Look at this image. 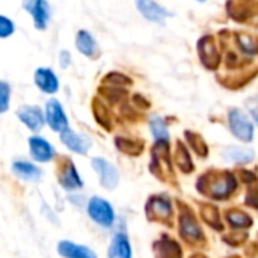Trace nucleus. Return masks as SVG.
<instances>
[{"label":"nucleus","mask_w":258,"mask_h":258,"mask_svg":"<svg viewBox=\"0 0 258 258\" xmlns=\"http://www.w3.org/2000/svg\"><path fill=\"white\" fill-rule=\"evenodd\" d=\"M228 124H230L231 133L237 139H240L243 142H251L254 139V124L251 122L248 115L245 112H242L240 109L230 110Z\"/></svg>","instance_id":"1"},{"label":"nucleus","mask_w":258,"mask_h":258,"mask_svg":"<svg viewBox=\"0 0 258 258\" xmlns=\"http://www.w3.org/2000/svg\"><path fill=\"white\" fill-rule=\"evenodd\" d=\"M60 60H62V67H68L70 65V53L68 51H62L60 53Z\"/></svg>","instance_id":"28"},{"label":"nucleus","mask_w":258,"mask_h":258,"mask_svg":"<svg viewBox=\"0 0 258 258\" xmlns=\"http://www.w3.org/2000/svg\"><path fill=\"white\" fill-rule=\"evenodd\" d=\"M29 147H30V154L36 162H41V163L50 162L54 156V148L44 138L32 136L29 139Z\"/></svg>","instance_id":"9"},{"label":"nucleus","mask_w":258,"mask_h":258,"mask_svg":"<svg viewBox=\"0 0 258 258\" xmlns=\"http://www.w3.org/2000/svg\"><path fill=\"white\" fill-rule=\"evenodd\" d=\"M177 157H178V165L180 168L184 171V172H189L192 169V162H190V157L186 151L184 147H181V144L178 145V153H177Z\"/></svg>","instance_id":"23"},{"label":"nucleus","mask_w":258,"mask_h":258,"mask_svg":"<svg viewBox=\"0 0 258 258\" xmlns=\"http://www.w3.org/2000/svg\"><path fill=\"white\" fill-rule=\"evenodd\" d=\"M12 171L23 180L27 181H38L41 178V171L39 168H36L35 165L29 163V162H14L12 165Z\"/></svg>","instance_id":"18"},{"label":"nucleus","mask_w":258,"mask_h":258,"mask_svg":"<svg viewBox=\"0 0 258 258\" xmlns=\"http://www.w3.org/2000/svg\"><path fill=\"white\" fill-rule=\"evenodd\" d=\"M180 233L187 242H192V243L201 242L204 239L201 227L198 225V222L190 213H183L180 216Z\"/></svg>","instance_id":"10"},{"label":"nucleus","mask_w":258,"mask_h":258,"mask_svg":"<svg viewBox=\"0 0 258 258\" xmlns=\"http://www.w3.org/2000/svg\"><path fill=\"white\" fill-rule=\"evenodd\" d=\"M45 119L48 122V125L54 130L62 133L63 130L68 128V119L67 115L60 106V103L54 98L48 100L45 104Z\"/></svg>","instance_id":"3"},{"label":"nucleus","mask_w":258,"mask_h":258,"mask_svg":"<svg viewBox=\"0 0 258 258\" xmlns=\"http://www.w3.org/2000/svg\"><path fill=\"white\" fill-rule=\"evenodd\" d=\"M227 219H228V222H230L233 227H236V228H248V227H251V224H252V219H251L248 215L240 213V212H230V213L227 215Z\"/></svg>","instance_id":"22"},{"label":"nucleus","mask_w":258,"mask_h":258,"mask_svg":"<svg viewBox=\"0 0 258 258\" xmlns=\"http://www.w3.org/2000/svg\"><path fill=\"white\" fill-rule=\"evenodd\" d=\"M57 252L65 258H97L89 248L67 240L57 245Z\"/></svg>","instance_id":"15"},{"label":"nucleus","mask_w":258,"mask_h":258,"mask_svg":"<svg viewBox=\"0 0 258 258\" xmlns=\"http://www.w3.org/2000/svg\"><path fill=\"white\" fill-rule=\"evenodd\" d=\"M240 42H242V47L245 48V51H249V53L257 51V48H254V47H255V44H254V41H252L251 38H248V36H242V38H240Z\"/></svg>","instance_id":"27"},{"label":"nucleus","mask_w":258,"mask_h":258,"mask_svg":"<svg viewBox=\"0 0 258 258\" xmlns=\"http://www.w3.org/2000/svg\"><path fill=\"white\" fill-rule=\"evenodd\" d=\"M35 83L45 94H54L59 89V80L50 68H38L35 71Z\"/></svg>","instance_id":"12"},{"label":"nucleus","mask_w":258,"mask_h":258,"mask_svg":"<svg viewBox=\"0 0 258 258\" xmlns=\"http://www.w3.org/2000/svg\"><path fill=\"white\" fill-rule=\"evenodd\" d=\"M237 187V181L233 174H224L218 177L213 183H210V195L218 200L228 198Z\"/></svg>","instance_id":"7"},{"label":"nucleus","mask_w":258,"mask_h":258,"mask_svg":"<svg viewBox=\"0 0 258 258\" xmlns=\"http://www.w3.org/2000/svg\"><path fill=\"white\" fill-rule=\"evenodd\" d=\"M224 157L230 162H234V163H249L251 160H254L255 154L249 148L230 147L224 151Z\"/></svg>","instance_id":"19"},{"label":"nucleus","mask_w":258,"mask_h":258,"mask_svg":"<svg viewBox=\"0 0 258 258\" xmlns=\"http://www.w3.org/2000/svg\"><path fill=\"white\" fill-rule=\"evenodd\" d=\"M9 94H11V88L6 82L0 83V110L6 112L8 110V104H9Z\"/></svg>","instance_id":"24"},{"label":"nucleus","mask_w":258,"mask_h":258,"mask_svg":"<svg viewBox=\"0 0 258 258\" xmlns=\"http://www.w3.org/2000/svg\"><path fill=\"white\" fill-rule=\"evenodd\" d=\"M200 2H203V0H200Z\"/></svg>","instance_id":"29"},{"label":"nucleus","mask_w":258,"mask_h":258,"mask_svg":"<svg viewBox=\"0 0 258 258\" xmlns=\"http://www.w3.org/2000/svg\"><path fill=\"white\" fill-rule=\"evenodd\" d=\"M59 183L62 184V187L65 190H77L83 186V181L76 169V166L73 163H68L63 171H62V175L59 177Z\"/></svg>","instance_id":"16"},{"label":"nucleus","mask_w":258,"mask_h":258,"mask_svg":"<svg viewBox=\"0 0 258 258\" xmlns=\"http://www.w3.org/2000/svg\"><path fill=\"white\" fill-rule=\"evenodd\" d=\"M246 109L249 110L251 116L254 118V121L258 124V95L257 97H251L246 100Z\"/></svg>","instance_id":"26"},{"label":"nucleus","mask_w":258,"mask_h":258,"mask_svg":"<svg viewBox=\"0 0 258 258\" xmlns=\"http://www.w3.org/2000/svg\"><path fill=\"white\" fill-rule=\"evenodd\" d=\"M17 115H18L20 121L23 124H26L33 132H39L42 128V125H44L42 112L35 106H24L17 112Z\"/></svg>","instance_id":"13"},{"label":"nucleus","mask_w":258,"mask_h":258,"mask_svg":"<svg viewBox=\"0 0 258 258\" xmlns=\"http://www.w3.org/2000/svg\"><path fill=\"white\" fill-rule=\"evenodd\" d=\"M148 210L153 212L157 218H169L171 216V203L162 198H153L148 203Z\"/></svg>","instance_id":"21"},{"label":"nucleus","mask_w":258,"mask_h":258,"mask_svg":"<svg viewBox=\"0 0 258 258\" xmlns=\"http://www.w3.org/2000/svg\"><path fill=\"white\" fill-rule=\"evenodd\" d=\"M76 47L77 50L88 56V57H92L95 56L97 53V42L94 39V36L88 32V30H80L77 33V38H76Z\"/></svg>","instance_id":"17"},{"label":"nucleus","mask_w":258,"mask_h":258,"mask_svg":"<svg viewBox=\"0 0 258 258\" xmlns=\"http://www.w3.org/2000/svg\"><path fill=\"white\" fill-rule=\"evenodd\" d=\"M92 168L98 174L100 181L106 189H113L118 184V180H119L118 169L107 160H104L101 157H95V159H92Z\"/></svg>","instance_id":"4"},{"label":"nucleus","mask_w":258,"mask_h":258,"mask_svg":"<svg viewBox=\"0 0 258 258\" xmlns=\"http://www.w3.org/2000/svg\"><path fill=\"white\" fill-rule=\"evenodd\" d=\"M136 6L142 17H145L148 21L163 24L165 20L171 15L168 9H165L162 5H159L154 0H136Z\"/></svg>","instance_id":"5"},{"label":"nucleus","mask_w":258,"mask_h":258,"mask_svg":"<svg viewBox=\"0 0 258 258\" xmlns=\"http://www.w3.org/2000/svg\"><path fill=\"white\" fill-rule=\"evenodd\" d=\"M88 215L91 216V219L104 227V228H109L113 225L115 222V212H113V207L103 198L100 197H94L89 200V204H88Z\"/></svg>","instance_id":"2"},{"label":"nucleus","mask_w":258,"mask_h":258,"mask_svg":"<svg viewBox=\"0 0 258 258\" xmlns=\"http://www.w3.org/2000/svg\"><path fill=\"white\" fill-rule=\"evenodd\" d=\"M109 258H132V245L127 234L118 233L113 236L109 246Z\"/></svg>","instance_id":"14"},{"label":"nucleus","mask_w":258,"mask_h":258,"mask_svg":"<svg viewBox=\"0 0 258 258\" xmlns=\"http://www.w3.org/2000/svg\"><path fill=\"white\" fill-rule=\"evenodd\" d=\"M60 141L65 144V147L77 154H86L91 148V139L88 136L79 135L70 128L63 130L60 133Z\"/></svg>","instance_id":"8"},{"label":"nucleus","mask_w":258,"mask_h":258,"mask_svg":"<svg viewBox=\"0 0 258 258\" xmlns=\"http://www.w3.org/2000/svg\"><path fill=\"white\" fill-rule=\"evenodd\" d=\"M150 128L151 133L154 136V139L157 142H169V130L166 127V122L163 121V118L154 115L150 119Z\"/></svg>","instance_id":"20"},{"label":"nucleus","mask_w":258,"mask_h":258,"mask_svg":"<svg viewBox=\"0 0 258 258\" xmlns=\"http://www.w3.org/2000/svg\"><path fill=\"white\" fill-rule=\"evenodd\" d=\"M198 51H200V56L203 59V63L207 68L215 70L218 67V63H219V53H218V48H216V44H215L213 38H210V36L203 38L198 42Z\"/></svg>","instance_id":"11"},{"label":"nucleus","mask_w":258,"mask_h":258,"mask_svg":"<svg viewBox=\"0 0 258 258\" xmlns=\"http://www.w3.org/2000/svg\"><path fill=\"white\" fill-rule=\"evenodd\" d=\"M23 5L32 15L35 27L45 29L50 20V6L47 0H24Z\"/></svg>","instance_id":"6"},{"label":"nucleus","mask_w":258,"mask_h":258,"mask_svg":"<svg viewBox=\"0 0 258 258\" xmlns=\"http://www.w3.org/2000/svg\"><path fill=\"white\" fill-rule=\"evenodd\" d=\"M15 30L14 21H11L9 18H6L5 15L0 17V36L2 38H8L9 35H12Z\"/></svg>","instance_id":"25"}]
</instances>
